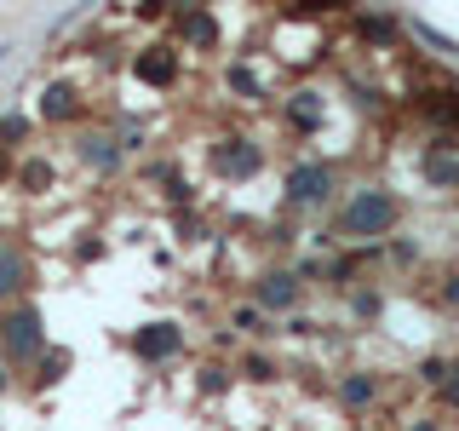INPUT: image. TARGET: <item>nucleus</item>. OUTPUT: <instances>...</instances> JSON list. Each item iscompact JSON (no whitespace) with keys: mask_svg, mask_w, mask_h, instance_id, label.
<instances>
[{"mask_svg":"<svg viewBox=\"0 0 459 431\" xmlns=\"http://www.w3.org/2000/svg\"><path fill=\"white\" fill-rule=\"evenodd\" d=\"M391 224H396V201L379 190H362L344 207V236H385Z\"/></svg>","mask_w":459,"mask_h":431,"instance_id":"nucleus-1","label":"nucleus"},{"mask_svg":"<svg viewBox=\"0 0 459 431\" xmlns=\"http://www.w3.org/2000/svg\"><path fill=\"white\" fill-rule=\"evenodd\" d=\"M133 345H138V356H150V363H155V356H172V351H178V328H172V322H150Z\"/></svg>","mask_w":459,"mask_h":431,"instance_id":"nucleus-4","label":"nucleus"},{"mask_svg":"<svg viewBox=\"0 0 459 431\" xmlns=\"http://www.w3.org/2000/svg\"><path fill=\"white\" fill-rule=\"evenodd\" d=\"M18 282H23V259L12 253V248H0V294H12Z\"/></svg>","mask_w":459,"mask_h":431,"instance_id":"nucleus-10","label":"nucleus"},{"mask_svg":"<svg viewBox=\"0 0 459 431\" xmlns=\"http://www.w3.org/2000/svg\"><path fill=\"white\" fill-rule=\"evenodd\" d=\"M0 172H6V155H0Z\"/></svg>","mask_w":459,"mask_h":431,"instance_id":"nucleus-19","label":"nucleus"},{"mask_svg":"<svg viewBox=\"0 0 459 431\" xmlns=\"http://www.w3.org/2000/svg\"><path fill=\"white\" fill-rule=\"evenodd\" d=\"M40 110H47L52 121H64V115L75 110V98H69V86H52V92H47V104H40Z\"/></svg>","mask_w":459,"mask_h":431,"instance_id":"nucleus-12","label":"nucleus"},{"mask_svg":"<svg viewBox=\"0 0 459 431\" xmlns=\"http://www.w3.org/2000/svg\"><path fill=\"white\" fill-rule=\"evenodd\" d=\"M86 162H98V167H109V162H115V150H109V138H86Z\"/></svg>","mask_w":459,"mask_h":431,"instance_id":"nucleus-14","label":"nucleus"},{"mask_svg":"<svg viewBox=\"0 0 459 431\" xmlns=\"http://www.w3.org/2000/svg\"><path fill=\"white\" fill-rule=\"evenodd\" d=\"M219 167H224V172H236V179H247V172L258 167V150H253V144H236V150H224V155H219Z\"/></svg>","mask_w":459,"mask_h":431,"instance_id":"nucleus-8","label":"nucleus"},{"mask_svg":"<svg viewBox=\"0 0 459 431\" xmlns=\"http://www.w3.org/2000/svg\"><path fill=\"white\" fill-rule=\"evenodd\" d=\"M454 374H459V368H454ZM448 397H454V402H459V380H448Z\"/></svg>","mask_w":459,"mask_h":431,"instance_id":"nucleus-18","label":"nucleus"},{"mask_svg":"<svg viewBox=\"0 0 459 431\" xmlns=\"http://www.w3.org/2000/svg\"><path fill=\"white\" fill-rule=\"evenodd\" d=\"M230 81L241 86V92H258V81H253V69H230Z\"/></svg>","mask_w":459,"mask_h":431,"instance_id":"nucleus-16","label":"nucleus"},{"mask_svg":"<svg viewBox=\"0 0 459 431\" xmlns=\"http://www.w3.org/2000/svg\"><path fill=\"white\" fill-rule=\"evenodd\" d=\"M293 294H299L293 277H264V282H258V299H264L270 311H287V305H293Z\"/></svg>","mask_w":459,"mask_h":431,"instance_id":"nucleus-6","label":"nucleus"},{"mask_svg":"<svg viewBox=\"0 0 459 431\" xmlns=\"http://www.w3.org/2000/svg\"><path fill=\"white\" fill-rule=\"evenodd\" d=\"M6 345H12V356H29V351L40 345V316H35V311H18V316L6 322Z\"/></svg>","mask_w":459,"mask_h":431,"instance_id":"nucleus-3","label":"nucleus"},{"mask_svg":"<svg viewBox=\"0 0 459 431\" xmlns=\"http://www.w3.org/2000/svg\"><path fill=\"white\" fill-rule=\"evenodd\" d=\"M138 75L150 81V86H167V81H172V57H167V52H143V57H138Z\"/></svg>","mask_w":459,"mask_h":431,"instance_id":"nucleus-7","label":"nucleus"},{"mask_svg":"<svg viewBox=\"0 0 459 431\" xmlns=\"http://www.w3.org/2000/svg\"><path fill=\"white\" fill-rule=\"evenodd\" d=\"M178 29H184V40H195V47H212V40H219V23H212L207 12H184Z\"/></svg>","mask_w":459,"mask_h":431,"instance_id":"nucleus-5","label":"nucleus"},{"mask_svg":"<svg viewBox=\"0 0 459 431\" xmlns=\"http://www.w3.org/2000/svg\"><path fill=\"white\" fill-rule=\"evenodd\" d=\"M362 35L368 40H396V18H362Z\"/></svg>","mask_w":459,"mask_h":431,"instance_id":"nucleus-13","label":"nucleus"},{"mask_svg":"<svg viewBox=\"0 0 459 431\" xmlns=\"http://www.w3.org/2000/svg\"><path fill=\"white\" fill-rule=\"evenodd\" d=\"M425 172H430V179H437V184H459V155H425Z\"/></svg>","mask_w":459,"mask_h":431,"instance_id":"nucleus-9","label":"nucleus"},{"mask_svg":"<svg viewBox=\"0 0 459 431\" xmlns=\"http://www.w3.org/2000/svg\"><path fill=\"white\" fill-rule=\"evenodd\" d=\"M344 397H351V402H368L373 397V380H362V374H356V380H344Z\"/></svg>","mask_w":459,"mask_h":431,"instance_id":"nucleus-15","label":"nucleus"},{"mask_svg":"<svg viewBox=\"0 0 459 431\" xmlns=\"http://www.w3.org/2000/svg\"><path fill=\"white\" fill-rule=\"evenodd\" d=\"M327 184H333V172L327 167H293V179H287V190H293V201H322L327 196Z\"/></svg>","mask_w":459,"mask_h":431,"instance_id":"nucleus-2","label":"nucleus"},{"mask_svg":"<svg viewBox=\"0 0 459 431\" xmlns=\"http://www.w3.org/2000/svg\"><path fill=\"white\" fill-rule=\"evenodd\" d=\"M448 299H454V305H459V277H454V282H448Z\"/></svg>","mask_w":459,"mask_h":431,"instance_id":"nucleus-17","label":"nucleus"},{"mask_svg":"<svg viewBox=\"0 0 459 431\" xmlns=\"http://www.w3.org/2000/svg\"><path fill=\"white\" fill-rule=\"evenodd\" d=\"M293 121L299 127H316V121H322V98H316V92H299L293 98Z\"/></svg>","mask_w":459,"mask_h":431,"instance_id":"nucleus-11","label":"nucleus"}]
</instances>
